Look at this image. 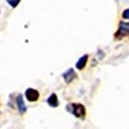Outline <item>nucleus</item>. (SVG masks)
I'll return each mask as SVG.
<instances>
[{
	"mask_svg": "<svg viewBox=\"0 0 129 129\" xmlns=\"http://www.w3.org/2000/svg\"><path fill=\"white\" fill-rule=\"evenodd\" d=\"M7 2L8 3V5L10 7H12L13 8H15L20 4L21 0H7Z\"/></svg>",
	"mask_w": 129,
	"mask_h": 129,
	"instance_id": "nucleus-8",
	"label": "nucleus"
},
{
	"mask_svg": "<svg viewBox=\"0 0 129 129\" xmlns=\"http://www.w3.org/2000/svg\"><path fill=\"white\" fill-rule=\"evenodd\" d=\"M129 35V23H125V22H120L119 23L118 29L115 34V38L117 40H121L124 37Z\"/></svg>",
	"mask_w": 129,
	"mask_h": 129,
	"instance_id": "nucleus-2",
	"label": "nucleus"
},
{
	"mask_svg": "<svg viewBox=\"0 0 129 129\" xmlns=\"http://www.w3.org/2000/svg\"><path fill=\"white\" fill-rule=\"evenodd\" d=\"M66 109L68 112L75 116L77 118L84 119L86 116V108L80 103H71L67 105Z\"/></svg>",
	"mask_w": 129,
	"mask_h": 129,
	"instance_id": "nucleus-1",
	"label": "nucleus"
},
{
	"mask_svg": "<svg viewBox=\"0 0 129 129\" xmlns=\"http://www.w3.org/2000/svg\"><path fill=\"white\" fill-rule=\"evenodd\" d=\"M88 54H85V55L81 56V57L79 59V60L76 62V68H77L78 70H80V71L83 70L84 68L86 67L87 63H88Z\"/></svg>",
	"mask_w": 129,
	"mask_h": 129,
	"instance_id": "nucleus-6",
	"label": "nucleus"
},
{
	"mask_svg": "<svg viewBox=\"0 0 129 129\" xmlns=\"http://www.w3.org/2000/svg\"><path fill=\"white\" fill-rule=\"evenodd\" d=\"M24 96L29 102H36L40 98V93L35 88H28L24 92Z\"/></svg>",
	"mask_w": 129,
	"mask_h": 129,
	"instance_id": "nucleus-3",
	"label": "nucleus"
},
{
	"mask_svg": "<svg viewBox=\"0 0 129 129\" xmlns=\"http://www.w3.org/2000/svg\"><path fill=\"white\" fill-rule=\"evenodd\" d=\"M16 105H17V108H18L19 114L24 115L26 112V110H27V107H26L25 103H24V97H23V95L22 94H19L17 97H16Z\"/></svg>",
	"mask_w": 129,
	"mask_h": 129,
	"instance_id": "nucleus-5",
	"label": "nucleus"
},
{
	"mask_svg": "<svg viewBox=\"0 0 129 129\" xmlns=\"http://www.w3.org/2000/svg\"><path fill=\"white\" fill-rule=\"evenodd\" d=\"M47 104L51 107V108H58L59 105H60V102H59V99L57 95L55 93H52L47 99Z\"/></svg>",
	"mask_w": 129,
	"mask_h": 129,
	"instance_id": "nucleus-7",
	"label": "nucleus"
},
{
	"mask_svg": "<svg viewBox=\"0 0 129 129\" xmlns=\"http://www.w3.org/2000/svg\"><path fill=\"white\" fill-rule=\"evenodd\" d=\"M62 78L67 84H70L71 82L73 81L74 80H76L78 78V76L76 74L75 71L72 68H70V69H68L65 72L62 73Z\"/></svg>",
	"mask_w": 129,
	"mask_h": 129,
	"instance_id": "nucleus-4",
	"label": "nucleus"
},
{
	"mask_svg": "<svg viewBox=\"0 0 129 129\" xmlns=\"http://www.w3.org/2000/svg\"><path fill=\"white\" fill-rule=\"evenodd\" d=\"M122 17L124 18V19L129 20V8L125 9V10L123 11V13H122Z\"/></svg>",
	"mask_w": 129,
	"mask_h": 129,
	"instance_id": "nucleus-9",
	"label": "nucleus"
}]
</instances>
